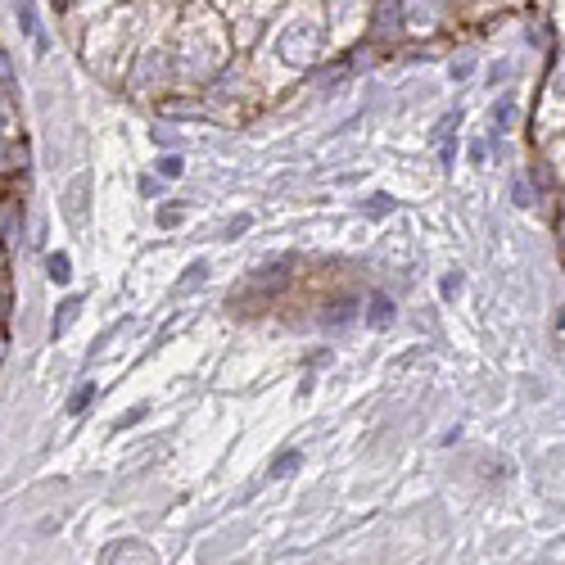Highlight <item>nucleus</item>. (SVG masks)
<instances>
[{
  "label": "nucleus",
  "mask_w": 565,
  "mask_h": 565,
  "mask_svg": "<svg viewBox=\"0 0 565 565\" xmlns=\"http://www.w3.org/2000/svg\"><path fill=\"white\" fill-rule=\"evenodd\" d=\"M389 317H394V303H389V299L371 303V326H389Z\"/></svg>",
  "instance_id": "nucleus-1"
},
{
  "label": "nucleus",
  "mask_w": 565,
  "mask_h": 565,
  "mask_svg": "<svg viewBox=\"0 0 565 565\" xmlns=\"http://www.w3.org/2000/svg\"><path fill=\"white\" fill-rule=\"evenodd\" d=\"M50 276H55V281H68V258H50Z\"/></svg>",
  "instance_id": "nucleus-2"
},
{
  "label": "nucleus",
  "mask_w": 565,
  "mask_h": 565,
  "mask_svg": "<svg viewBox=\"0 0 565 565\" xmlns=\"http://www.w3.org/2000/svg\"><path fill=\"white\" fill-rule=\"evenodd\" d=\"M294 466H299V452H285V462H281V466H276V471H272V475H290V471H294Z\"/></svg>",
  "instance_id": "nucleus-3"
}]
</instances>
